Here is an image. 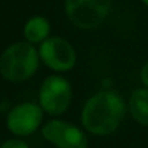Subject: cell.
<instances>
[{"mask_svg":"<svg viewBox=\"0 0 148 148\" xmlns=\"http://www.w3.org/2000/svg\"><path fill=\"white\" fill-rule=\"evenodd\" d=\"M141 80H142V83L148 87V61L144 64V67H142V70H141Z\"/></svg>","mask_w":148,"mask_h":148,"instance_id":"obj_11","label":"cell"},{"mask_svg":"<svg viewBox=\"0 0 148 148\" xmlns=\"http://www.w3.org/2000/svg\"><path fill=\"white\" fill-rule=\"evenodd\" d=\"M2 148H29V147L22 139H9L2 145Z\"/></svg>","mask_w":148,"mask_h":148,"instance_id":"obj_10","label":"cell"},{"mask_svg":"<svg viewBox=\"0 0 148 148\" xmlns=\"http://www.w3.org/2000/svg\"><path fill=\"white\" fill-rule=\"evenodd\" d=\"M110 10V0H65V15L82 29L99 26Z\"/></svg>","mask_w":148,"mask_h":148,"instance_id":"obj_3","label":"cell"},{"mask_svg":"<svg viewBox=\"0 0 148 148\" xmlns=\"http://www.w3.org/2000/svg\"><path fill=\"white\" fill-rule=\"evenodd\" d=\"M39 57L51 70L55 71L71 70L77 58L73 45L68 41L58 36H51L41 42Z\"/></svg>","mask_w":148,"mask_h":148,"instance_id":"obj_5","label":"cell"},{"mask_svg":"<svg viewBox=\"0 0 148 148\" xmlns=\"http://www.w3.org/2000/svg\"><path fill=\"white\" fill-rule=\"evenodd\" d=\"M71 102V86L60 76H51L44 80L39 90L41 108L49 115L64 113Z\"/></svg>","mask_w":148,"mask_h":148,"instance_id":"obj_4","label":"cell"},{"mask_svg":"<svg viewBox=\"0 0 148 148\" xmlns=\"http://www.w3.org/2000/svg\"><path fill=\"white\" fill-rule=\"evenodd\" d=\"M23 35L31 44L44 42L49 35V22L42 16H34L25 23Z\"/></svg>","mask_w":148,"mask_h":148,"instance_id":"obj_9","label":"cell"},{"mask_svg":"<svg viewBox=\"0 0 148 148\" xmlns=\"http://www.w3.org/2000/svg\"><path fill=\"white\" fill-rule=\"evenodd\" d=\"M42 135L58 148H87V136L82 129L64 121H49L42 128Z\"/></svg>","mask_w":148,"mask_h":148,"instance_id":"obj_6","label":"cell"},{"mask_svg":"<svg viewBox=\"0 0 148 148\" xmlns=\"http://www.w3.org/2000/svg\"><path fill=\"white\" fill-rule=\"evenodd\" d=\"M141 2H142V3L145 5V6H148V0H141Z\"/></svg>","mask_w":148,"mask_h":148,"instance_id":"obj_12","label":"cell"},{"mask_svg":"<svg viewBox=\"0 0 148 148\" xmlns=\"http://www.w3.org/2000/svg\"><path fill=\"white\" fill-rule=\"evenodd\" d=\"M129 110L138 123L148 126V87L132 93L129 99Z\"/></svg>","mask_w":148,"mask_h":148,"instance_id":"obj_8","label":"cell"},{"mask_svg":"<svg viewBox=\"0 0 148 148\" xmlns=\"http://www.w3.org/2000/svg\"><path fill=\"white\" fill-rule=\"evenodd\" d=\"M39 55L31 42H16L5 49L0 58V73L13 83L31 79L39 64Z\"/></svg>","mask_w":148,"mask_h":148,"instance_id":"obj_2","label":"cell"},{"mask_svg":"<svg viewBox=\"0 0 148 148\" xmlns=\"http://www.w3.org/2000/svg\"><path fill=\"white\" fill-rule=\"evenodd\" d=\"M126 105L115 92H99L92 96L82 110L83 126L95 135H109L125 118Z\"/></svg>","mask_w":148,"mask_h":148,"instance_id":"obj_1","label":"cell"},{"mask_svg":"<svg viewBox=\"0 0 148 148\" xmlns=\"http://www.w3.org/2000/svg\"><path fill=\"white\" fill-rule=\"evenodd\" d=\"M42 108L35 103H22L10 109L8 115V128L19 136L31 135L42 122Z\"/></svg>","mask_w":148,"mask_h":148,"instance_id":"obj_7","label":"cell"}]
</instances>
